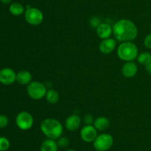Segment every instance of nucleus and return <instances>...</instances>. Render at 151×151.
I'll return each mask as SVG.
<instances>
[{
    "mask_svg": "<svg viewBox=\"0 0 151 151\" xmlns=\"http://www.w3.org/2000/svg\"><path fill=\"white\" fill-rule=\"evenodd\" d=\"M16 81V73L12 68H4L0 70V83L10 85Z\"/></svg>",
    "mask_w": 151,
    "mask_h": 151,
    "instance_id": "8",
    "label": "nucleus"
},
{
    "mask_svg": "<svg viewBox=\"0 0 151 151\" xmlns=\"http://www.w3.org/2000/svg\"><path fill=\"white\" fill-rule=\"evenodd\" d=\"M138 71V67L134 62H127L122 68V73L126 78H133Z\"/></svg>",
    "mask_w": 151,
    "mask_h": 151,
    "instance_id": "11",
    "label": "nucleus"
},
{
    "mask_svg": "<svg viewBox=\"0 0 151 151\" xmlns=\"http://www.w3.org/2000/svg\"><path fill=\"white\" fill-rule=\"evenodd\" d=\"M144 45L146 48L151 49V33L147 34L144 39Z\"/></svg>",
    "mask_w": 151,
    "mask_h": 151,
    "instance_id": "25",
    "label": "nucleus"
},
{
    "mask_svg": "<svg viewBox=\"0 0 151 151\" xmlns=\"http://www.w3.org/2000/svg\"><path fill=\"white\" fill-rule=\"evenodd\" d=\"M46 99L50 104H56L59 101V94L55 90L50 89L46 93Z\"/></svg>",
    "mask_w": 151,
    "mask_h": 151,
    "instance_id": "18",
    "label": "nucleus"
},
{
    "mask_svg": "<svg viewBox=\"0 0 151 151\" xmlns=\"http://www.w3.org/2000/svg\"><path fill=\"white\" fill-rule=\"evenodd\" d=\"M97 136V130L92 124L84 126L81 130V137L85 142H93Z\"/></svg>",
    "mask_w": 151,
    "mask_h": 151,
    "instance_id": "9",
    "label": "nucleus"
},
{
    "mask_svg": "<svg viewBox=\"0 0 151 151\" xmlns=\"http://www.w3.org/2000/svg\"><path fill=\"white\" fill-rule=\"evenodd\" d=\"M58 146L53 139H46L41 145V151H58Z\"/></svg>",
    "mask_w": 151,
    "mask_h": 151,
    "instance_id": "16",
    "label": "nucleus"
},
{
    "mask_svg": "<svg viewBox=\"0 0 151 151\" xmlns=\"http://www.w3.org/2000/svg\"><path fill=\"white\" fill-rule=\"evenodd\" d=\"M116 47V40L113 38L103 39L99 45L100 51L103 54H109L115 50Z\"/></svg>",
    "mask_w": 151,
    "mask_h": 151,
    "instance_id": "10",
    "label": "nucleus"
},
{
    "mask_svg": "<svg viewBox=\"0 0 151 151\" xmlns=\"http://www.w3.org/2000/svg\"><path fill=\"white\" fill-rule=\"evenodd\" d=\"M113 34L115 39L120 42L133 41L138 36V28L132 21L120 19L114 25Z\"/></svg>",
    "mask_w": 151,
    "mask_h": 151,
    "instance_id": "1",
    "label": "nucleus"
},
{
    "mask_svg": "<svg viewBox=\"0 0 151 151\" xmlns=\"http://www.w3.org/2000/svg\"><path fill=\"white\" fill-rule=\"evenodd\" d=\"M81 124V118L78 115H71L66 118L65 126L69 131H75Z\"/></svg>",
    "mask_w": 151,
    "mask_h": 151,
    "instance_id": "13",
    "label": "nucleus"
},
{
    "mask_svg": "<svg viewBox=\"0 0 151 151\" xmlns=\"http://www.w3.org/2000/svg\"><path fill=\"white\" fill-rule=\"evenodd\" d=\"M40 127H41V132L48 139L57 140L63 135V125L58 120L55 118H45L41 121Z\"/></svg>",
    "mask_w": 151,
    "mask_h": 151,
    "instance_id": "2",
    "label": "nucleus"
},
{
    "mask_svg": "<svg viewBox=\"0 0 151 151\" xmlns=\"http://www.w3.org/2000/svg\"><path fill=\"white\" fill-rule=\"evenodd\" d=\"M110 126V121L108 118L104 116H100L94 119V127L100 131H103L108 129Z\"/></svg>",
    "mask_w": 151,
    "mask_h": 151,
    "instance_id": "15",
    "label": "nucleus"
},
{
    "mask_svg": "<svg viewBox=\"0 0 151 151\" xmlns=\"http://www.w3.org/2000/svg\"><path fill=\"white\" fill-rule=\"evenodd\" d=\"M114 139L109 133H103L97 136L93 142V145L96 150L107 151L113 146Z\"/></svg>",
    "mask_w": 151,
    "mask_h": 151,
    "instance_id": "5",
    "label": "nucleus"
},
{
    "mask_svg": "<svg viewBox=\"0 0 151 151\" xmlns=\"http://www.w3.org/2000/svg\"><path fill=\"white\" fill-rule=\"evenodd\" d=\"M9 11L12 15L16 16H21L25 12L24 7L19 2L12 3L9 7Z\"/></svg>",
    "mask_w": 151,
    "mask_h": 151,
    "instance_id": "17",
    "label": "nucleus"
},
{
    "mask_svg": "<svg viewBox=\"0 0 151 151\" xmlns=\"http://www.w3.org/2000/svg\"><path fill=\"white\" fill-rule=\"evenodd\" d=\"M137 59L139 63L146 66L151 62V54L148 52H142L138 55Z\"/></svg>",
    "mask_w": 151,
    "mask_h": 151,
    "instance_id": "19",
    "label": "nucleus"
},
{
    "mask_svg": "<svg viewBox=\"0 0 151 151\" xmlns=\"http://www.w3.org/2000/svg\"><path fill=\"white\" fill-rule=\"evenodd\" d=\"M11 1L12 0H0V1H1V2L4 4H10V3L11 2Z\"/></svg>",
    "mask_w": 151,
    "mask_h": 151,
    "instance_id": "27",
    "label": "nucleus"
},
{
    "mask_svg": "<svg viewBox=\"0 0 151 151\" xmlns=\"http://www.w3.org/2000/svg\"><path fill=\"white\" fill-rule=\"evenodd\" d=\"M10 146V141L5 137L0 136V151H6Z\"/></svg>",
    "mask_w": 151,
    "mask_h": 151,
    "instance_id": "20",
    "label": "nucleus"
},
{
    "mask_svg": "<svg viewBox=\"0 0 151 151\" xmlns=\"http://www.w3.org/2000/svg\"><path fill=\"white\" fill-rule=\"evenodd\" d=\"M24 18L26 22L31 25H38L44 20V14L42 12L35 7H28L24 12Z\"/></svg>",
    "mask_w": 151,
    "mask_h": 151,
    "instance_id": "7",
    "label": "nucleus"
},
{
    "mask_svg": "<svg viewBox=\"0 0 151 151\" xmlns=\"http://www.w3.org/2000/svg\"><path fill=\"white\" fill-rule=\"evenodd\" d=\"M8 123V118H7L5 115L1 114V115H0V129L4 128L5 127H7Z\"/></svg>",
    "mask_w": 151,
    "mask_h": 151,
    "instance_id": "22",
    "label": "nucleus"
},
{
    "mask_svg": "<svg viewBox=\"0 0 151 151\" xmlns=\"http://www.w3.org/2000/svg\"><path fill=\"white\" fill-rule=\"evenodd\" d=\"M34 118L29 113L22 111L16 117V124L17 127L22 130H28L32 127Z\"/></svg>",
    "mask_w": 151,
    "mask_h": 151,
    "instance_id": "6",
    "label": "nucleus"
},
{
    "mask_svg": "<svg viewBox=\"0 0 151 151\" xmlns=\"http://www.w3.org/2000/svg\"><path fill=\"white\" fill-rule=\"evenodd\" d=\"M57 144L58 147L61 148H66L69 146V140L67 137L65 136H60V138L57 139Z\"/></svg>",
    "mask_w": 151,
    "mask_h": 151,
    "instance_id": "21",
    "label": "nucleus"
},
{
    "mask_svg": "<svg viewBox=\"0 0 151 151\" xmlns=\"http://www.w3.org/2000/svg\"><path fill=\"white\" fill-rule=\"evenodd\" d=\"M118 57L122 61L134 62L138 56V47L133 41L122 42L117 48Z\"/></svg>",
    "mask_w": 151,
    "mask_h": 151,
    "instance_id": "3",
    "label": "nucleus"
},
{
    "mask_svg": "<svg viewBox=\"0 0 151 151\" xmlns=\"http://www.w3.org/2000/svg\"><path fill=\"white\" fill-rule=\"evenodd\" d=\"M32 74L27 70H20L16 73V81L22 85L29 84L32 81Z\"/></svg>",
    "mask_w": 151,
    "mask_h": 151,
    "instance_id": "14",
    "label": "nucleus"
},
{
    "mask_svg": "<svg viewBox=\"0 0 151 151\" xmlns=\"http://www.w3.org/2000/svg\"><path fill=\"white\" fill-rule=\"evenodd\" d=\"M89 23H90V25H91L92 28H97V27L102 23V22L100 18L97 17V16H94V17H92L91 19H90Z\"/></svg>",
    "mask_w": 151,
    "mask_h": 151,
    "instance_id": "23",
    "label": "nucleus"
},
{
    "mask_svg": "<svg viewBox=\"0 0 151 151\" xmlns=\"http://www.w3.org/2000/svg\"><path fill=\"white\" fill-rule=\"evenodd\" d=\"M145 69H146V71L147 72V73L151 76V62L150 63H149L147 65H146Z\"/></svg>",
    "mask_w": 151,
    "mask_h": 151,
    "instance_id": "26",
    "label": "nucleus"
},
{
    "mask_svg": "<svg viewBox=\"0 0 151 151\" xmlns=\"http://www.w3.org/2000/svg\"><path fill=\"white\" fill-rule=\"evenodd\" d=\"M96 31L99 38L101 39H106L110 38L113 33V27L108 23H101L96 28Z\"/></svg>",
    "mask_w": 151,
    "mask_h": 151,
    "instance_id": "12",
    "label": "nucleus"
},
{
    "mask_svg": "<svg viewBox=\"0 0 151 151\" xmlns=\"http://www.w3.org/2000/svg\"><path fill=\"white\" fill-rule=\"evenodd\" d=\"M83 121L86 125H91L92 124H94V116L91 114H86L84 115Z\"/></svg>",
    "mask_w": 151,
    "mask_h": 151,
    "instance_id": "24",
    "label": "nucleus"
},
{
    "mask_svg": "<svg viewBox=\"0 0 151 151\" xmlns=\"http://www.w3.org/2000/svg\"><path fill=\"white\" fill-rule=\"evenodd\" d=\"M47 87L43 83L38 81H31L27 87V93L31 99L40 100L46 96Z\"/></svg>",
    "mask_w": 151,
    "mask_h": 151,
    "instance_id": "4",
    "label": "nucleus"
},
{
    "mask_svg": "<svg viewBox=\"0 0 151 151\" xmlns=\"http://www.w3.org/2000/svg\"><path fill=\"white\" fill-rule=\"evenodd\" d=\"M67 151H76V150H72V149H71V150H67Z\"/></svg>",
    "mask_w": 151,
    "mask_h": 151,
    "instance_id": "28",
    "label": "nucleus"
}]
</instances>
